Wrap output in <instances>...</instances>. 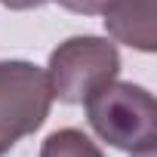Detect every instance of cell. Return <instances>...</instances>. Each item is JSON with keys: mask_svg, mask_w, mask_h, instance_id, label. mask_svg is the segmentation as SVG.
<instances>
[{"mask_svg": "<svg viewBox=\"0 0 157 157\" xmlns=\"http://www.w3.org/2000/svg\"><path fill=\"white\" fill-rule=\"evenodd\" d=\"M6 10H16V13H22V10H37V6H43L46 0H0Z\"/></svg>", "mask_w": 157, "mask_h": 157, "instance_id": "cell-7", "label": "cell"}, {"mask_svg": "<svg viewBox=\"0 0 157 157\" xmlns=\"http://www.w3.org/2000/svg\"><path fill=\"white\" fill-rule=\"evenodd\" d=\"M56 3L68 13H77V16H102L108 0H56Z\"/></svg>", "mask_w": 157, "mask_h": 157, "instance_id": "cell-6", "label": "cell"}, {"mask_svg": "<svg viewBox=\"0 0 157 157\" xmlns=\"http://www.w3.org/2000/svg\"><path fill=\"white\" fill-rule=\"evenodd\" d=\"M40 157H105V154L83 129L65 126V129H56L43 139Z\"/></svg>", "mask_w": 157, "mask_h": 157, "instance_id": "cell-5", "label": "cell"}, {"mask_svg": "<svg viewBox=\"0 0 157 157\" xmlns=\"http://www.w3.org/2000/svg\"><path fill=\"white\" fill-rule=\"evenodd\" d=\"M102 22L114 43H123L139 52L157 49L154 0H108V6L102 10Z\"/></svg>", "mask_w": 157, "mask_h": 157, "instance_id": "cell-4", "label": "cell"}, {"mask_svg": "<svg viewBox=\"0 0 157 157\" xmlns=\"http://www.w3.org/2000/svg\"><path fill=\"white\" fill-rule=\"evenodd\" d=\"M46 80L52 99L62 105H83L96 90L117 80L120 74V52L117 43L96 34H77L62 40L49 52Z\"/></svg>", "mask_w": 157, "mask_h": 157, "instance_id": "cell-2", "label": "cell"}, {"mask_svg": "<svg viewBox=\"0 0 157 157\" xmlns=\"http://www.w3.org/2000/svg\"><path fill=\"white\" fill-rule=\"evenodd\" d=\"M46 71L25 59H0V157L37 132L52 108Z\"/></svg>", "mask_w": 157, "mask_h": 157, "instance_id": "cell-3", "label": "cell"}, {"mask_svg": "<svg viewBox=\"0 0 157 157\" xmlns=\"http://www.w3.org/2000/svg\"><path fill=\"white\" fill-rule=\"evenodd\" d=\"M86 120L93 132L117 151L142 154L157 142V102L132 80H111L86 102Z\"/></svg>", "mask_w": 157, "mask_h": 157, "instance_id": "cell-1", "label": "cell"}, {"mask_svg": "<svg viewBox=\"0 0 157 157\" xmlns=\"http://www.w3.org/2000/svg\"><path fill=\"white\" fill-rule=\"evenodd\" d=\"M132 157H154V151H142V154H132Z\"/></svg>", "mask_w": 157, "mask_h": 157, "instance_id": "cell-8", "label": "cell"}]
</instances>
